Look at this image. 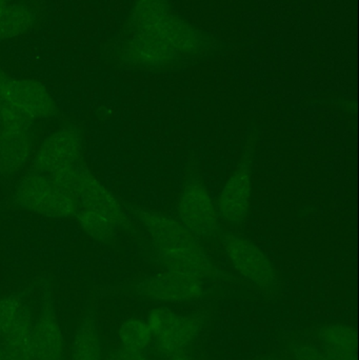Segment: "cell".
Instances as JSON below:
<instances>
[{
	"instance_id": "1",
	"label": "cell",
	"mask_w": 359,
	"mask_h": 360,
	"mask_svg": "<svg viewBox=\"0 0 359 360\" xmlns=\"http://www.w3.org/2000/svg\"><path fill=\"white\" fill-rule=\"evenodd\" d=\"M138 217L167 270L192 275L200 281L216 275L197 237L181 222L153 211L139 212Z\"/></svg>"
},
{
	"instance_id": "2",
	"label": "cell",
	"mask_w": 359,
	"mask_h": 360,
	"mask_svg": "<svg viewBox=\"0 0 359 360\" xmlns=\"http://www.w3.org/2000/svg\"><path fill=\"white\" fill-rule=\"evenodd\" d=\"M13 201L23 211L50 219H67L77 212L76 201L56 180L36 171L17 181Z\"/></svg>"
},
{
	"instance_id": "3",
	"label": "cell",
	"mask_w": 359,
	"mask_h": 360,
	"mask_svg": "<svg viewBox=\"0 0 359 360\" xmlns=\"http://www.w3.org/2000/svg\"><path fill=\"white\" fill-rule=\"evenodd\" d=\"M33 120L0 103V177L13 179L31 164L35 152Z\"/></svg>"
},
{
	"instance_id": "4",
	"label": "cell",
	"mask_w": 359,
	"mask_h": 360,
	"mask_svg": "<svg viewBox=\"0 0 359 360\" xmlns=\"http://www.w3.org/2000/svg\"><path fill=\"white\" fill-rule=\"evenodd\" d=\"M76 201L77 210L105 214L126 226L128 218L117 197L84 165L65 169L53 175Z\"/></svg>"
},
{
	"instance_id": "5",
	"label": "cell",
	"mask_w": 359,
	"mask_h": 360,
	"mask_svg": "<svg viewBox=\"0 0 359 360\" xmlns=\"http://www.w3.org/2000/svg\"><path fill=\"white\" fill-rule=\"evenodd\" d=\"M84 141L79 129L65 126L53 131L35 148L33 171L53 175L81 164Z\"/></svg>"
},
{
	"instance_id": "6",
	"label": "cell",
	"mask_w": 359,
	"mask_h": 360,
	"mask_svg": "<svg viewBox=\"0 0 359 360\" xmlns=\"http://www.w3.org/2000/svg\"><path fill=\"white\" fill-rule=\"evenodd\" d=\"M156 349L164 356L185 352L202 331L197 317L181 315L170 309L156 308L147 319Z\"/></svg>"
},
{
	"instance_id": "7",
	"label": "cell",
	"mask_w": 359,
	"mask_h": 360,
	"mask_svg": "<svg viewBox=\"0 0 359 360\" xmlns=\"http://www.w3.org/2000/svg\"><path fill=\"white\" fill-rule=\"evenodd\" d=\"M0 103L33 120H50L57 114V103L50 91L34 79L8 77L0 92Z\"/></svg>"
},
{
	"instance_id": "8",
	"label": "cell",
	"mask_w": 359,
	"mask_h": 360,
	"mask_svg": "<svg viewBox=\"0 0 359 360\" xmlns=\"http://www.w3.org/2000/svg\"><path fill=\"white\" fill-rule=\"evenodd\" d=\"M181 224L197 238H207L217 232V213L206 186L200 180L192 179L179 195Z\"/></svg>"
},
{
	"instance_id": "9",
	"label": "cell",
	"mask_w": 359,
	"mask_h": 360,
	"mask_svg": "<svg viewBox=\"0 0 359 360\" xmlns=\"http://www.w3.org/2000/svg\"><path fill=\"white\" fill-rule=\"evenodd\" d=\"M223 245L230 262L247 281L263 290L275 285V270L269 258L257 245L235 234L227 235Z\"/></svg>"
},
{
	"instance_id": "10",
	"label": "cell",
	"mask_w": 359,
	"mask_h": 360,
	"mask_svg": "<svg viewBox=\"0 0 359 360\" xmlns=\"http://www.w3.org/2000/svg\"><path fill=\"white\" fill-rule=\"evenodd\" d=\"M141 292L149 300L164 304H183L198 300L204 293L200 279L167 270L143 281Z\"/></svg>"
},
{
	"instance_id": "11",
	"label": "cell",
	"mask_w": 359,
	"mask_h": 360,
	"mask_svg": "<svg viewBox=\"0 0 359 360\" xmlns=\"http://www.w3.org/2000/svg\"><path fill=\"white\" fill-rule=\"evenodd\" d=\"M252 192V173L249 162H242L221 191L218 211L226 221L240 224L244 221L250 209Z\"/></svg>"
},
{
	"instance_id": "12",
	"label": "cell",
	"mask_w": 359,
	"mask_h": 360,
	"mask_svg": "<svg viewBox=\"0 0 359 360\" xmlns=\"http://www.w3.org/2000/svg\"><path fill=\"white\" fill-rule=\"evenodd\" d=\"M33 360H63V331L50 304H46L32 332Z\"/></svg>"
},
{
	"instance_id": "13",
	"label": "cell",
	"mask_w": 359,
	"mask_h": 360,
	"mask_svg": "<svg viewBox=\"0 0 359 360\" xmlns=\"http://www.w3.org/2000/svg\"><path fill=\"white\" fill-rule=\"evenodd\" d=\"M318 340L327 360H358V338L351 326L327 323L320 328Z\"/></svg>"
},
{
	"instance_id": "14",
	"label": "cell",
	"mask_w": 359,
	"mask_h": 360,
	"mask_svg": "<svg viewBox=\"0 0 359 360\" xmlns=\"http://www.w3.org/2000/svg\"><path fill=\"white\" fill-rule=\"evenodd\" d=\"M78 226L82 232L91 239L99 243H105L113 238L120 229L124 228L117 220L105 214L88 210H77L75 216Z\"/></svg>"
},
{
	"instance_id": "15",
	"label": "cell",
	"mask_w": 359,
	"mask_h": 360,
	"mask_svg": "<svg viewBox=\"0 0 359 360\" xmlns=\"http://www.w3.org/2000/svg\"><path fill=\"white\" fill-rule=\"evenodd\" d=\"M103 349L94 319L86 316L76 332L72 360H101Z\"/></svg>"
},
{
	"instance_id": "16",
	"label": "cell",
	"mask_w": 359,
	"mask_h": 360,
	"mask_svg": "<svg viewBox=\"0 0 359 360\" xmlns=\"http://www.w3.org/2000/svg\"><path fill=\"white\" fill-rule=\"evenodd\" d=\"M33 23L34 15L27 6L11 2L0 12V41L22 35Z\"/></svg>"
},
{
	"instance_id": "17",
	"label": "cell",
	"mask_w": 359,
	"mask_h": 360,
	"mask_svg": "<svg viewBox=\"0 0 359 360\" xmlns=\"http://www.w3.org/2000/svg\"><path fill=\"white\" fill-rule=\"evenodd\" d=\"M118 338L122 348L135 351H145L153 340L147 321L135 319H129L120 326Z\"/></svg>"
},
{
	"instance_id": "18",
	"label": "cell",
	"mask_w": 359,
	"mask_h": 360,
	"mask_svg": "<svg viewBox=\"0 0 359 360\" xmlns=\"http://www.w3.org/2000/svg\"><path fill=\"white\" fill-rule=\"evenodd\" d=\"M27 310L25 302L19 296L11 295L0 300V338Z\"/></svg>"
},
{
	"instance_id": "19",
	"label": "cell",
	"mask_w": 359,
	"mask_h": 360,
	"mask_svg": "<svg viewBox=\"0 0 359 360\" xmlns=\"http://www.w3.org/2000/svg\"><path fill=\"white\" fill-rule=\"evenodd\" d=\"M295 360H327L322 351L311 345H299L294 350Z\"/></svg>"
},
{
	"instance_id": "20",
	"label": "cell",
	"mask_w": 359,
	"mask_h": 360,
	"mask_svg": "<svg viewBox=\"0 0 359 360\" xmlns=\"http://www.w3.org/2000/svg\"><path fill=\"white\" fill-rule=\"evenodd\" d=\"M110 360H148V359L143 351L122 348L116 351Z\"/></svg>"
},
{
	"instance_id": "21",
	"label": "cell",
	"mask_w": 359,
	"mask_h": 360,
	"mask_svg": "<svg viewBox=\"0 0 359 360\" xmlns=\"http://www.w3.org/2000/svg\"><path fill=\"white\" fill-rule=\"evenodd\" d=\"M166 360H192L191 357L185 352L178 353V354L170 355L166 356Z\"/></svg>"
},
{
	"instance_id": "22",
	"label": "cell",
	"mask_w": 359,
	"mask_h": 360,
	"mask_svg": "<svg viewBox=\"0 0 359 360\" xmlns=\"http://www.w3.org/2000/svg\"><path fill=\"white\" fill-rule=\"evenodd\" d=\"M8 78V76H6V74L2 72V70L0 69V92H1L2 88H4V84H6Z\"/></svg>"
},
{
	"instance_id": "23",
	"label": "cell",
	"mask_w": 359,
	"mask_h": 360,
	"mask_svg": "<svg viewBox=\"0 0 359 360\" xmlns=\"http://www.w3.org/2000/svg\"><path fill=\"white\" fill-rule=\"evenodd\" d=\"M12 2V0H0V12Z\"/></svg>"
},
{
	"instance_id": "24",
	"label": "cell",
	"mask_w": 359,
	"mask_h": 360,
	"mask_svg": "<svg viewBox=\"0 0 359 360\" xmlns=\"http://www.w3.org/2000/svg\"><path fill=\"white\" fill-rule=\"evenodd\" d=\"M0 360H10L4 348H0Z\"/></svg>"
}]
</instances>
